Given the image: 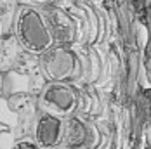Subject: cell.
<instances>
[{
  "label": "cell",
  "mask_w": 151,
  "mask_h": 149,
  "mask_svg": "<svg viewBox=\"0 0 151 149\" xmlns=\"http://www.w3.org/2000/svg\"><path fill=\"white\" fill-rule=\"evenodd\" d=\"M101 140L99 130L85 120L70 116L63 123V149H96Z\"/></svg>",
  "instance_id": "obj_4"
},
{
  "label": "cell",
  "mask_w": 151,
  "mask_h": 149,
  "mask_svg": "<svg viewBox=\"0 0 151 149\" xmlns=\"http://www.w3.org/2000/svg\"><path fill=\"white\" fill-rule=\"evenodd\" d=\"M59 149H63V148H59Z\"/></svg>",
  "instance_id": "obj_10"
},
{
  "label": "cell",
  "mask_w": 151,
  "mask_h": 149,
  "mask_svg": "<svg viewBox=\"0 0 151 149\" xmlns=\"http://www.w3.org/2000/svg\"><path fill=\"white\" fill-rule=\"evenodd\" d=\"M16 2H21L23 5H30V7H38V5H50L56 0H16Z\"/></svg>",
  "instance_id": "obj_9"
},
{
  "label": "cell",
  "mask_w": 151,
  "mask_h": 149,
  "mask_svg": "<svg viewBox=\"0 0 151 149\" xmlns=\"http://www.w3.org/2000/svg\"><path fill=\"white\" fill-rule=\"evenodd\" d=\"M14 35L19 45L24 49V52L40 56L45 50H49L54 40L50 37V31L47 28V23L44 19V14L30 5H21L14 17Z\"/></svg>",
  "instance_id": "obj_1"
},
{
  "label": "cell",
  "mask_w": 151,
  "mask_h": 149,
  "mask_svg": "<svg viewBox=\"0 0 151 149\" xmlns=\"http://www.w3.org/2000/svg\"><path fill=\"white\" fill-rule=\"evenodd\" d=\"M28 52H24V49L19 45L14 35L5 33L0 40V71L9 73L16 68H19Z\"/></svg>",
  "instance_id": "obj_7"
},
{
  "label": "cell",
  "mask_w": 151,
  "mask_h": 149,
  "mask_svg": "<svg viewBox=\"0 0 151 149\" xmlns=\"http://www.w3.org/2000/svg\"><path fill=\"white\" fill-rule=\"evenodd\" d=\"M47 23V28L50 31V37L54 45H70L76 37V26L73 19L66 14L63 9L49 7L42 12Z\"/></svg>",
  "instance_id": "obj_6"
},
{
  "label": "cell",
  "mask_w": 151,
  "mask_h": 149,
  "mask_svg": "<svg viewBox=\"0 0 151 149\" xmlns=\"http://www.w3.org/2000/svg\"><path fill=\"white\" fill-rule=\"evenodd\" d=\"M35 101L37 107L42 113L66 120L70 116H75L78 109V92L71 83L47 82Z\"/></svg>",
  "instance_id": "obj_3"
},
{
  "label": "cell",
  "mask_w": 151,
  "mask_h": 149,
  "mask_svg": "<svg viewBox=\"0 0 151 149\" xmlns=\"http://www.w3.org/2000/svg\"><path fill=\"white\" fill-rule=\"evenodd\" d=\"M38 69L47 82L73 83L82 74L80 57L70 45H52L38 56Z\"/></svg>",
  "instance_id": "obj_2"
},
{
  "label": "cell",
  "mask_w": 151,
  "mask_h": 149,
  "mask_svg": "<svg viewBox=\"0 0 151 149\" xmlns=\"http://www.w3.org/2000/svg\"><path fill=\"white\" fill-rule=\"evenodd\" d=\"M64 120L40 113L33 125V142L38 149H59Z\"/></svg>",
  "instance_id": "obj_5"
},
{
  "label": "cell",
  "mask_w": 151,
  "mask_h": 149,
  "mask_svg": "<svg viewBox=\"0 0 151 149\" xmlns=\"http://www.w3.org/2000/svg\"><path fill=\"white\" fill-rule=\"evenodd\" d=\"M11 149H38V146L33 142V139H21Z\"/></svg>",
  "instance_id": "obj_8"
}]
</instances>
